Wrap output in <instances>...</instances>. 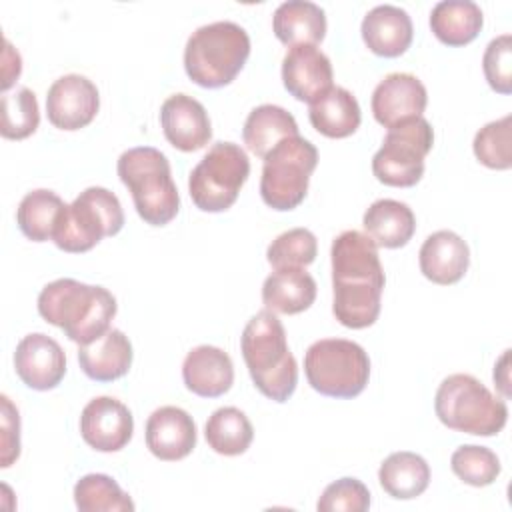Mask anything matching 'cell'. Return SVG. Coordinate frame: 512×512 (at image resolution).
Here are the masks:
<instances>
[{"mask_svg":"<svg viewBox=\"0 0 512 512\" xmlns=\"http://www.w3.org/2000/svg\"><path fill=\"white\" fill-rule=\"evenodd\" d=\"M434 130L424 118H410L388 128L380 150L372 158V172L378 182L396 188H410L424 176V158L432 150Z\"/></svg>","mask_w":512,"mask_h":512,"instance_id":"8fae6325","label":"cell"},{"mask_svg":"<svg viewBox=\"0 0 512 512\" xmlns=\"http://www.w3.org/2000/svg\"><path fill=\"white\" fill-rule=\"evenodd\" d=\"M508 352L510 350H506L498 360V364L494 366V382L502 388L504 396H508Z\"/></svg>","mask_w":512,"mask_h":512,"instance_id":"60d3db41","label":"cell"},{"mask_svg":"<svg viewBox=\"0 0 512 512\" xmlns=\"http://www.w3.org/2000/svg\"><path fill=\"white\" fill-rule=\"evenodd\" d=\"M370 492L358 478H340L328 484L316 504L318 512H366Z\"/></svg>","mask_w":512,"mask_h":512,"instance_id":"8d00e7d4","label":"cell"},{"mask_svg":"<svg viewBox=\"0 0 512 512\" xmlns=\"http://www.w3.org/2000/svg\"><path fill=\"white\" fill-rule=\"evenodd\" d=\"M204 436L208 446L222 456L244 454L252 440L254 428L248 416L236 406H222L212 412L204 426Z\"/></svg>","mask_w":512,"mask_h":512,"instance_id":"4dcf8cb0","label":"cell"},{"mask_svg":"<svg viewBox=\"0 0 512 512\" xmlns=\"http://www.w3.org/2000/svg\"><path fill=\"white\" fill-rule=\"evenodd\" d=\"M132 356V344L118 328H110L94 342L78 348V364L82 372L96 382H112L128 374Z\"/></svg>","mask_w":512,"mask_h":512,"instance_id":"7402d4cb","label":"cell"},{"mask_svg":"<svg viewBox=\"0 0 512 512\" xmlns=\"http://www.w3.org/2000/svg\"><path fill=\"white\" fill-rule=\"evenodd\" d=\"M316 280L304 268L274 270L262 284V302L274 314H300L316 300Z\"/></svg>","mask_w":512,"mask_h":512,"instance_id":"d4e9b609","label":"cell"},{"mask_svg":"<svg viewBox=\"0 0 512 512\" xmlns=\"http://www.w3.org/2000/svg\"><path fill=\"white\" fill-rule=\"evenodd\" d=\"M4 76H2V90L6 94V90L14 84V80L20 76L22 72V58L20 54L12 48V44L6 40L4 42Z\"/></svg>","mask_w":512,"mask_h":512,"instance_id":"ab89813d","label":"cell"},{"mask_svg":"<svg viewBox=\"0 0 512 512\" xmlns=\"http://www.w3.org/2000/svg\"><path fill=\"white\" fill-rule=\"evenodd\" d=\"M250 176L248 154L234 142H216L192 168L188 192L202 212L228 210Z\"/></svg>","mask_w":512,"mask_h":512,"instance_id":"30bf717a","label":"cell"},{"mask_svg":"<svg viewBox=\"0 0 512 512\" xmlns=\"http://www.w3.org/2000/svg\"><path fill=\"white\" fill-rule=\"evenodd\" d=\"M74 504L80 512H132V498L108 474H86L74 486Z\"/></svg>","mask_w":512,"mask_h":512,"instance_id":"1f68e13d","label":"cell"},{"mask_svg":"<svg viewBox=\"0 0 512 512\" xmlns=\"http://www.w3.org/2000/svg\"><path fill=\"white\" fill-rule=\"evenodd\" d=\"M452 472L470 486L482 488L492 484L500 476V458L486 446L464 444L450 456Z\"/></svg>","mask_w":512,"mask_h":512,"instance_id":"e575fe53","label":"cell"},{"mask_svg":"<svg viewBox=\"0 0 512 512\" xmlns=\"http://www.w3.org/2000/svg\"><path fill=\"white\" fill-rule=\"evenodd\" d=\"M118 304L110 290L74 278H58L38 294V314L76 344H90L110 330Z\"/></svg>","mask_w":512,"mask_h":512,"instance_id":"7a4b0ae2","label":"cell"},{"mask_svg":"<svg viewBox=\"0 0 512 512\" xmlns=\"http://www.w3.org/2000/svg\"><path fill=\"white\" fill-rule=\"evenodd\" d=\"M240 348L254 386L266 398L286 402L298 384V364L278 316L270 310L254 314L242 330Z\"/></svg>","mask_w":512,"mask_h":512,"instance_id":"3957f363","label":"cell"},{"mask_svg":"<svg viewBox=\"0 0 512 512\" xmlns=\"http://www.w3.org/2000/svg\"><path fill=\"white\" fill-rule=\"evenodd\" d=\"M438 420L456 432L496 436L508 422V406L470 374L446 376L434 396Z\"/></svg>","mask_w":512,"mask_h":512,"instance_id":"8992f818","label":"cell"},{"mask_svg":"<svg viewBox=\"0 0 512 512\" xmlns=\"http://www.w3.org/2000/svg\"><path fill=\"white\" fill-rule=\"evenodd\" d=\"M160 124L166 140L182 152H196L212 138L206 108L188 94H172L160 108Z\"/></svg>","mask_w":512,"mask_h":512,"instance_id":"e0dca14e","label":"cell"},{"mask_svg":"<svg viewBox=\"0 0 512 512\" xmlns=\"http://www.w3.org/2000/svg\"><path fill=\"white\" fill-rule=\"evenodd\" d=\"M196 424L178 406H160L146 420V446L164 462L186 458L196 448Z\"/></svg>","mask_w":512,"mask_h":512,"instance_id":"ac0fdd59","label":"cell"},{"mask_svg":"<svg viewBox=\"0 0 512 512\" xmlns=\"http://www.w3.org/2000/svg\"><path fill=\"white\" fill-rule=\"evenodd\" d=\"M332 312L352 330L372 326L380 316L386 284L378 246L358 230H344L332 240Z\"/></svg>","mask_w":512,"mask_h":512,"instance_id":"6da1fadb","label":"cell"},{"mask_svg":"<svg viewBox=\"0 0 512 512\" xmlns=\"http://www.w3.org/2000/svg\"><path fill=\"white\" fill-rule=\"evenodd\" d=\"M428 104V92L420 78L408 72H392L372 92V114L378 124L392 128L410 118L422 116Z\"/></svg>","mask_w":512,"mask_h":512,"instance_id":"9a60e30c","label":"cell"},{"mask_svg":"<svg viewBox=\"0 0 512 512\" xmlns=\"http://www.w3.org/2000/svg\"><path fill=\"white\" fill-rule=\"evenodd\" d=\"M486 82L498 94L512 92V36L500 34L488 42L482 56Z\"/></svg>","mask_w":512,"mask_h":512,"instance_id":"74e56055","label":"cell"},{"mask_svg":"<svg viewBox=\"0 0 512 512\" xmlns=\"http://www.w3.org/2000/svg\"><path fill=\"white\" fill-rule=\"evenodd\" d=\"M0 134L8 140H24L32 136L40 124V108L36 94L22 86L14 94H2L0 100Z\"/></svg>","mask_w":512,"mask_h":512,"instance_id":"d6a6232c","label":"cell"},{"mask_svg":"<svg viewBox=\"0 0 512 512\" xmlns=\"http://www.w3.org/2000/svg\"><path fill=\"white\" fill-rule=\"evenodd\" d=\"M116 170L146 224L166 226L176 218L180 196L166 154L152 146L128 148L120 154Z\"/></svg>","mask_w":512,"mask_h":512,"instance_id":"5b68a950","label":"cell"},{"mask_svg":"<svg viewBox=\"0 0 512 512\" xmlns=\"http://www.w3.org/2000/svg\"><path fill=\"white\" fill-rule=\"evenodd\" d=\"M310 124L326 138H346L352 136L360 122L362 112L358 100L350 90L342 86H332L320 100L310 104L308 110Z\"/></svg>","mask_w":512,"mask_h":512,"instance_id":"484cf974","label":"cell"},{"mask_svg":"<svg viewBox=\"0 0 512 512\" xmlns=\"http://www.w3.org/2000/svg\"><path fill=\"white\" fill-rule=\"evenodd\" d=\"M304 374L322 396L356 398L368 384L370 358L352 340L322 338L306 350Z\"/></svg>","mask_w":512,"mask_h":512,"instance_id":"ba28073f","label":"cell"},{"mask_svg":"<svg viewBox=\"0 0 512 512\" xmlns=\"http://www.w3.org/2000/svg\"><path fill=\"white\" fill-rule=\"evenodd\" d=\"M318 164L316 146L304 136H290L264 156L260 196L278 212L294 210L308 192L310 176Z\"/></svg>","mask_w":512,"mask_h":512,"instance_id":"9c48e42d","label":"cell"},{"mask_svg":"<svg viewBox=\"0 0 512 512\" xmlns=\"http://www.w3.org/2000/svg\"><path fill=\"white\" fill-rule=\"evenodd\" d=\"M418 264L430 282L450 286L464 278L470 266V248L456 232L438 230L420 246Z\"/></svg>","mask_w":512,"mask_h":512,"instance_id":"ffe728a7","label":"cell"},{"mask_svg":"<svg viewBox=\"0 0 512 512\" xmlns=\"http://www.w3.org/2000/svg\"><path fill=\"white\" fill-rule=\"evenodd\" d=\"M316 254V236L308 228H292L270 242L266 250V260L274 270L304 268L316 260Z\"/></svg>","mask_w":512,"mask_h":512,"instance_id":"836d02e7","label":"cell"},{"mask_svg":"<svg viewBox=\"0 0 512 512\" xmlns=\"http://www.w3.org/2000/svg\"><path fill=\"white\" fill-rule=\"evenodd\" d=\"M334 70L330 58L318 46H294L282 60V82L290 96L314 104L330 88Z\"/></svg>","mask_w":512,"mask_h":512,"instance_id":"2e32d148","label":"cell"},{"mask_svg":"<svg viewBox=\"0 0 512 512\" xmlns=\"http://www.w3.org/2000/svg\"><path fill=\"white\" fill-rule=\"evenodd\" d=\"M64 208L66 204L56 192L38 188L20 200L16 210V224L20 232L32 242L52 240Z\"/></svg>","mask_w":512,"mask_h":512,"instance_id":"f546056e","label":"cell"},{"mask_svg":"<svg viewBox=\"0 0 512 512\" xmlns=\"http://www.w3.org/2000/svg\"><path fill=\"white\" fill-rule=\"evenodd\" d=\"M512 116L506 114L494 122L482 126L472 142L474 156L480 164L492 170H508L512 166V134H510Z\"/></svg>","mask_w":512,"mask_h":512,"instance_id":"d590c367","label":"cell"},{"mask_svg":"<svg viewBox=\"0 0 512 512\" xmlns=\"http://www.w3.org/2000/svg\"><path fill=\"white\" fill-rule=\"evenodd\" d=\"M290 136H298V124L286 108L276 104L256 106L248 114L242 128V140L246 148L260 158H264L274 146Z\"/></svg>","mask_w":512,"mask_h":512,"instance_id":"83f0119b","label":"cell"},{"mask_svg":"<svg viewBox=\"0 0 512 512\" xmlns=\"http://www.w3.org/2000/svg\"><path fill=\"white\" fill-rule=\"evenodd\" d=\"M362 40L370 52L382 58L402 56L414 38V26L408 12L400 6H374L362 20Z\"/></svg>","mask_w":512,"mask_h":512,"instance_id":"d6986e66","label":"cell"},{"mask_svg":"<svg viewBox=\"0 0 512 512\" xmlns=\"http://www.w3.org/2000/svg\"><path fill=\"white\" fill-rule=\"evenodd\" d=\"M484 14L472 0H442L430 12V30L446 46H466L482 30Z\"/></svg>","mask_w":512,"mask_h":512,"instance_id":"4316f807","label":"cell"},{"mask_svg":"<svg viewBox=\"0 0 512 512\" xmlns=\"http://www.w3.org/2000/svg\"><path fill=\"white\" fill-rule=\"evenodd\" d=\"M272 30L288 48L316 46L326 36V14L314 2L288 0L274 10Z\"/></svg>","mask_w":512,"mask_h":512,"instance_id":"cb8c5ba5","label":"cell"},{"mask_svg":"<svg viewBox=\"0 0 512 512\" xmlns=\"http://www.w3.org/2000/svg\"><path fill=\"white\" fill-rule=\"evenodd\" d=\"M80 434L98 452H118L132 440V412L112 396L92 398L80 414Z\"/></svg>","mask_w":512,"mask_h":512,"instance_id":"4fadbf2b","label":"cell"},{"mask_svg":"<svg viewBox=\"0 0 512 512\" xmlns=\"http://www.w3.org/2000/svg\"><path fill=\"white\" fill-rule=\"evenodd\" d=\"M362 226L366 236L378 248H402L414 236L416 216L408 204L392 198H380L364 212Z\"/></svg>","mask_w":512,"mask_h":512,"instance_id":"603a6c76","label":"cell"},{"mask_svg":"<svg viewBox=\"0 0 512 512\" xmlns=\"http://www.w3.org/2000/svg\"><path fill=\"white\" fill-rule=\"evenodd\" d=\"M20 456V416L8 396H2V456L0 466L8 468Z\"/></svg>","mask_w":512,"mask_h":512,"instance_id":"f35d334b","label":"cell"},{"mask_svg":"<svg viewBox=\"0 0 512 512\" xmlns=\"http://www.w3.org/2000/svg\"><path fill=\"white\" fill-rule=\"evenodd\" d=\"M14 368L28 388L40 392L52 390L66 374V354L54 338L32 332L16 344Z\"/></svg>","mask_w":512,"mask_h":512,"instance_id":"5bb4252c","label":"cell"},{"mask_svg":"<svg viewBox=\"0 0 512 512\" xmlns=\"http://www.w3.org/2000/svg\"><path fill=\"white\" fill-rule=\"evenodd\" d=\"M250 56L248 32L230 20L196 28L184 48V70L202 88L228 86Z\"/></svg>","mask_w":512,"mask_h":512,"instance_id":"277c9868","label":"cell"},{"mask_svg":"<svg viewBox=\"0 0 512 512\" xmlns=\"http://www.w3.org/2000/svg\"><path fill=\"white\" fill-rule=\"evenodd\" d=\"M184 386L202 398H218L232 388L234 364L232 358L216 346H196L182 362Z\"/></svg>","mask_w":512,"mask_h":512,"instance_id":"44dd1931","label":"cell"},{"mask_svg":"<svg viewBox=\"0 0 512 512\" xmlns=\"http://www.w3.org/2000/svg\"><path fill=\"white\" fill-rule=\"evenodd\" d=\"M100 108V94L92 80L82 74H66L52 82L46 94V114L60 130H80L88 126Z\"/></svg>","mask_w":512,"mask_h":512,"instance_id":"7c38bea8","label":"cell"},{"mask_svg":"<svg viewBox=\"0 0 512 512\" xmlns=\"http://www.w3.org/2000/svg\"><path fill=\"white\" fill-rule=\"evenodd\" d=\"M378 482L384 492L396 500H412L430 484V466L416 452H392L378 470Z\"/></svg>","mask_w":512,"mask_h":512,"instance_id":"f1b7e54d","label":"cell"},{"mask_svg":"<svg viewBox=\"0 0 512 512\" xmlns=\"http://www.w3.org/2000/svg\"><path fill=\"white\" fill-rule=\"evenodd\" d=\"M124 226V210L114 192L102 186H90L72 204L62 210L54 244L70 254L92 250L102 238L116 236Z\"/></svg>","mask_w":512,"mask_h":512,"instance_id":"52a82bcc","label":"cell"}]
</instances>
